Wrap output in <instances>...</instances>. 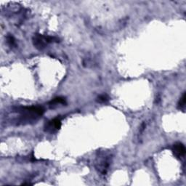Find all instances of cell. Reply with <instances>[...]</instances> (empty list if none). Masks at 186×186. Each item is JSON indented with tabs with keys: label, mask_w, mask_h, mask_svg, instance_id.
Wrapping results in <instances>:
<instances>
[{
	"label": "cell",
	"mask_w": 186,
	"mask_h": 186,
	"mask_svg": "<svg viewBox=\"0 0 186 186\" xmlns=\"http://www.w3.org/2000/svg\"><path fill=\"white\" fill-rule=\"evenodd\" d=\"M185 93L183 94L182 98H180V101H179L178 103V108L180 109H184L185 105Z\"/></svg>",
	"instance_id": "8992f818"
},
{
	"label": "cell",
	"mask_w": 186,
	"mask_h": 186,
	"mask_svg": "<svg viewBox=\"0 0 186 186\" xmlns=\"http://www.w3.org/2000/svg\"><path fill=\"white\" fill-rule=\"evenodd\" d=\"M61 127V121L58 118H56L52 119L48 122V124L45 127L46 132L52 133L57 130H59Z\"/></svg>",
	"instance_id": "3957f363"
},
{
	"label": "cell",
	"mask_w": 186,
	"mask_h": 186,
	"mask_svg": "<svg viewBox=\"0 0 186 186\" xmlns=\"http://www.w3.org/2000/svg\"><path fill=\"white\" fill-rule=\"evenodd\" d=\"M66 100L64 98H56L55 99L52 100L51 102L50 103V105L51 106H54V105H56L57 104H66Z\"/></svg>",
	"instance_id": "5b68a950"
},
{
	"label": "cell",
	"mask_w": 186,
	"mask_h": 186,
	"mask_svg": "<svg viewBox=\"0 0 186 186\" xmlns=\"http://www.w3.org/2000/svg\"><path fill=\"white\" fill-rule=\"evenodd\" d=\"M55 40L53 37L44 36L42 34H35L33 37L34 45L39 50H43L47 45L48 43L52 42Z\"/></svg>",
	"instance_id": "7a4b0ae2"
},
{
	"label": "cell",
	"mask_w": 186,
	"mask_h": 186,
	"mask_svg": "<svg viewBox=\"0 0 186 186\" xmlns=\"http://www.w3.org/2000/svg\"><path fill=\"white\" fill-rule=\"evenodd\" d=\"M18 112L20 114V116L24 119V121H30L36 120L42 116L45 112V110L40 106L22 107L18 109Z\"/></svg>",
	"instance_id": "6da1fadb"
},
{
	"label": "cell",
	"mask_w": 186,
	"mask_h": 186,
	"mask_svg": "<svg viewBox=\"0 0 186 186\" xmlns=\"http://www.w3.org/2000/svg\"><path fill=\"white\" fill-rule=\"evenodd\" d=\"M8 42L10 44V46H13L15 44L14 38H13L12 36H8Z\"/></svg>",
	"instance_id": "ba28073f"
},
{
	"label": "cell",
	"mask_w": 186,
	"mask_h": 186,
	"mask_svg": "<svg viewBox=\"0 0 186 186\" xmlns=\"http://www.w3.org/2000/svg\"><path fill=\"white\" fill-rule=\"evenodd\" d=\"M108 100H109V98L107 97V95H100V96H99V98H98V101H99V102H100V103L106 102Z\"/></svg>",
	"instance_id": "52a82bcc"
},
{
	"label": "cell",
	"mask_w": 186,
	"mask_h": 186,
	"mask_svg": "<svg viewBox=\"0 0 186 186\" xmlns=\"http://www.w3.org/2000/svg\"><path fill=\"white\" fill-rule=\"evenodd\" d=\"M174 154L178 157H182L185 154V146L181 143H178L174 145L172 148Z\"/></svg>",
	"instance_id": "277c9868"
}]
</instances>
